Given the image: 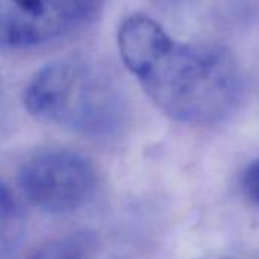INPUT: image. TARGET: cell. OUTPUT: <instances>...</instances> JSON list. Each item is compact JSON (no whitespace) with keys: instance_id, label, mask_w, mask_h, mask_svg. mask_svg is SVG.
<instances>
[{"instance_id":"obj_6","label":"cell","mask_w":259,"mask_h":259,"mask_svg":"<svg viewBox=\"0 0 259 259\" xmlns=\"http://www.w3.org/2000/svg\"><path fill=\"white\" fill-rule=\"evenodd\" d=\"M241 185L250 202L259 208V159L252 161L246 167L241 178Z\"/></svg>"},{"instance_id":"obj_3","label":"cell","mask_w":259,"mask_h":259,"mask_svg":"<svg viewBox=\"0 0 259 259\" xmlns=\"http://www.w3.org/2000/svg\"><path fill=\"white\" fill-rule=\"evenodd\" d=\"M18 188L23 197L47 214L80 209L94 196L97 173L93 162L65 147H44L20 165Z\"/></svg>"},{"instance_id":"obj_7","label":"cell","mask_w":259,"mask_h":259,"mask_svg":"<svg viewBox=\"0 0 259 259\" xmlns=\"http://www.w3.org/2000/svg\"><path fill=\"white\" fill-rule=\"evenodd\" d=\"M220 259H259L258 256H252V255H235V256H226V258Z\"/></svg>"},{"instance_id":"obj_4","label":"cell","mask_w":259,"mask_h":259,"mask_svg":"<svg viewBox=\"0 0 259 259\" xmlns=\"http://www.w3.org/2000/svg\"><path fill=\"white\" fill-rule=\"evenodd\" d=\"M97 0H0L2 44L27 49L50 42L80 26Z\"/></svg>"},{"instance_id":"obj_1","label":"cell","mask_w":259,"mask_h":259,"mask_svg":"<svg viewBox=\"0 0 259 259\" xmlns=\"http://www.w3.org/2000/svg\"><path fill=\"white\" fill-rule=\"evenodd\" d=\"M117 44L126 68L168 118L190 126H212L238 108L241 71L226 49L178 41L144 14L121 21Z\"/></svg>"},{"instance_id":"obj_5","label":"cell","mask_w":259,"mask_h":259,"mask_svg":"<svg viewBox=\"0 0 259 259\" xmlns=\"http://www.w3.org/2000/svg\"><path fill=\"white\" fill-rule=\"evenodd\" d=\"M91 249V235L85 232H77L47 241L27 259H85Z\"/></svg>"},{"instance_id":"obj_2","label":"cell","mask_w":259,"mask_h":259,"mask_svg":"<svg viewBox=\"0 0 259 259\" xmlns=\"http://www.w3.org/2000/svg\"><path fill=\"white\" fill-rule=\"evenodd\" d=\"M23 100L33 117L93 138L120 135L129 117L115 82L79 59L42 67L26 87Z\"/></svg>"}]
</instances>
